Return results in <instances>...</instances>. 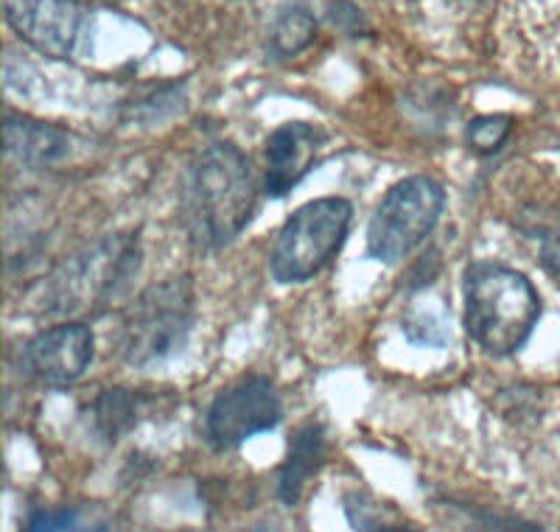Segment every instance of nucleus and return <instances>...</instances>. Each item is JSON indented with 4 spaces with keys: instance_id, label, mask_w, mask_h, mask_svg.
<instances>
[{
    "instance_id": "1",
    "label": "nucleus",
    "mask_w": 560,
    "mask_h": 532,
    "mask_svg": "<svg viewBox=\"0 0 560 532\" xmlns=\"http://www.w3.org/2000/svg\"><path fill=\"white\" fill-rule=\"evenodd\" d=\"M258 203L253 169L233 143H213L191 160L183 180L179 213L199 250H222L247 228Z\"/></svg>"
},
{
    "instance_id": "2",
    "label": "nucleus",
    "mask_w": 560,
    "mask_h": 532,
    "mask_svg": "<svg viewBox=\"0 0 560 532\" xmlns=\"http://www.w3.org/2000/svg\"><path fill=\"white\" fill-rule=\"evenodd\" d=\"M463 294L465 328L479 348L493 356L516 354L541 317L535 286L502 264L479 261L468 266Z\"/></svg>"
},
{
    "instance_id": "3",
    "label": "nucleus",
    "mask_w": 560,
    "mask_h": 532,
    "mask_svg": "<svg viewBox=\"0 0 560 532\" xmlns=\"http://www.w3.org/2000/svg\"><path fill=\"white\" fill-rule=\"evenodd\" d=\"M194 286L188 278H168L138 294L124 314L121 356L132 368H149L179 354L194 328Z\"/></svg>"
},
{
    "instance_id": "4",
    "label": "nucleus",
    "mask_w": 560,
    "mask_h": 532,
    "mask_svg": "<svg viewBox=\"0 0 560 532\" xmlns=\"http://www.w3.org/2000/svg\"><path fill=\"white\" fill-rule=\"evenodd\" d=\"M348 199L325 197L294 210L275 241L269 269L278 284H303L323 273L345 244L350 228Z\"/></svg>"
},
{
    "instance_id": "5",
    "label": "nucleus",
    "mask_w": 560,
    "mask_h": 532,
    "mask_svg": "<svg viewBox=\"0 0 560 532\" xmlns=\"http://www.w3.org/2000/svg\"><path fill=\"white\" fill-rule=\"evenodd\" d=\"M446 205L443 185L429 177L395 183L376 205L368 224V253L382 264H401L427 241Z\"/></svg>"
},
{
    "instance_id": "6",
    "label": "nucleus",
    "mask_w": 560,
    "mask_h": 532,
    "mask_svg": "<svg viewBox=\"0 0 560 532\" xmlns=\"http://www.w3.org/2000/svg\"><path fill=\"white\" fill-rule=\"evenodd\" d=\"M280 415H283V406H280L272 381L253 375L217 395L208 409L205 429L213 449L230 451L261 431L275 429L280 424Z\"/></svg>"
},
{
    "instance_id": "7",
    "label": "nucleus",
    "mask_w": 560,
    "mask_h": 532,
    "mask_svg": "<svg viewBox=\"0 0 560 532\" xmlns=\"http://www.w3.org/2000/svg\"><path fill=\"white\" fill-rule=\"evenodd\" d=\"M9 26L45 57L65 59L82 34L84 9L77 0H7Z\"/></svg>"
},
{
    "instance_id": "8",
    "label": "nucleus",
    "mask_w": 560,
    "mask_h": 532,
    "mask_svg": "<svg viewBox=\"0 0 560 532\" xmlns=\"http://www.w3.org/2000/svg\"><path fill=\"white\" fill-rule=\"evenodd\" d=\"M93 361V334L84 323H62L43 331L23 350V368L45 386H70Z\"/></svg>"
},
{
    "instance_id": "9",
    "label": "nucleus",
    "mask_w": 560,
    "mask_h": 532,
    "mask_svg": "<svg viewBox=\"0 0 560 532\" xmlns=\"http://www.w3.org/2000/svg\"><path fill=\"white\" fill-rule=\"evenodd\" d=\"M325 132L306 120H289L272 132L267 143V177L264 188L272 199L292 194L294 185L306 177L325 147Z\"/></svg>"
},
{
    "instance_id": "10",
    "label": "nucleus",
    "mask_w": 560,
    "mask_h": 532,
    "mask_svg": "<svg viewBox=\"0 0 560 532\" xmlns=\"http://www.w3.org/2000/svg\"><path fill=\"white\" fill-rule=\"evenodd\" d=\"M3 147L9 158H18L20 163L45 165L57 163L70 152V138L51 124L9 115L3 120Z\"/></svg>"
},
{
    "instance_id": "11",
    "label": "nucleus",
    "mask_w": 560,
    "mask_h": 532,
    "mask_svg": "<svg viewBox=\"0 0 560 532\" xmlns=\"http://www.w3.org/2000/svg\"><path fill=\"white\" fill-rule=\"evenodd\" d=\"M325 460V431L323 426H303L289 440L287 463L280 469L278 494L287 505H298L308 479L319 471Z\"/></svg>"
},
{
    "instance_id": "12",
    "label": "nucleus",
    "mask_w": 560,
    "mask_h": 532,
    "mask_svg": "<svg viewBox=\"0 0 560 532\" xmlns=\"http://www.w3.org/2000/svg\"><path fill=\"white\" fill-rule=\"evenodd\" d=\"M138 395L129 393V390H109L93 406V415H96V431L102 435L107 443H115L118 438H124L135 424H138L140 406Z\"/></svg>"
},
{
    "instance_id": "13",
    "label": "nucleus",
    "mask_w": 560,
    "mask_h": 532,
    "mask_svg": "<svg viewBox=\"0 0 560 532\" xmlns=\"http://www.w3.org/2000/svg\"><path fill=\"white\" fill-rule=\"evenodd\" d=\"M317 34V20H314L312 12L306 9H287L275 20L272 26V51L278 57H292V54H300Z\"/></svg>"
},
{
    "instance_id": "14",
    "label": "nucleus",
    "mask_w": 560,
    "mask_h": 532,
    "mask_svg": "<svg viewBox=\"0 0 560 532\" xmlns=\"http://www.w3.org/2000/svg\"><path fill=\"white\" fill-rule=\"evenodd\" d=\"M510 129H513V118L510 115H482L474 118L465 129L468 135V147L477 154H493L504 147Z\"/></svg>"
},
{
    "instance_id": "15",
    "label": "nucleus",
    "mask_w": 560,
    "mask_h": 532,
    "mask_svg": "<svg viewBox=\"0 0 560 532\" xmlns=\"http://www.w3.org/2000/svg\"><path fill=\"white\" fill-rule=\"evenodd\" d=\"M73 527H77V516L68 510H45L28 521V530H73Z\"/></svg>"
},
{
    "instance_id": "16",
    "label": "nucleus",
    "mask_w": 560,
    "mask_h": 532,
    "mask_svg": "<svg viewBox=\"0 0 560 532\" xmlns=\"http://www.w3.org/2000/svg\"><path fill=\"white\" fill-rule=\"evenodd\" d=\"M541 261L555 275H560V230L541 233Z\"/></svg>"
}]
</instances>
